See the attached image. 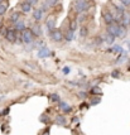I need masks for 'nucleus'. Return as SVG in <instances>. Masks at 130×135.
<instances>
[{
	"label": "nucleus",
	"mask_w": 130,
	"mask_h": 135,
	"mask_svg": "<svg viewBox=\"0 0 130 135\" xmlns=\"http://www.w3.org/2000/svg\"><path fill=\"white\" fill-rule=\"evenodd\" d=\"M90 8V4L87 0H76L75 1V9L78 14H82L85 13L86 10H89Z\"/></svg>",
	"instance_id": "1"
},
{
	"label": "nucleus",
	"mask_w": 130,
	"mask_h": 135,
	"mask_svg": "<svg viewBox=\"0 0 130 135\" xmlns=\"http://www.w3.org/2000/svg\"><path fill=\"white\" fill-rule=\"evenodd\" d=\"M22 39L25 44H30L32 42H33V33H32V30H28L25 29L23 32V35H22Z\"/></svg>",
	"instance_id": "2"
},
{
	"label": "nucleus",
	"mask_w": 130,
	"mask_h": 135,
	"mask_svg": "<svg viewBox=\"0 0 130 135\" xmlns=\"http://www.w3.org/2000/svg\"><path fill=\"white\" fill-rule=\"evenodd\" d=\"M5 37L6 39L9 42H12V43H14V42H17V32L13 29H8L5 33Z\"/></svg>",
	"instance_id": "3"
},
{
	"label": "nucleus",
	"mask_w": 130,
	"mask_h": 135,
	"mask_svg": "<svg viewBox=\"0 0 130 135\" xmlns=\"http://www.w3.org/2000/svg\"><path fill=\"white\" fill-rule=\"evenodd\" d=\"M51 37H52V39L54 42H61L63 39V34H62V32H59V30H51Z\"/></svg>",
	"instance_id": "4"
},
{
	"label": "nucleus",
	"mask_w": 130,
	"mask_h": 135,
	"mask_svg": "<svg viewBox=\"0 0 130 135\" xmlns=\"http://www.w3.org/2000/svg\"><path fill=\"white\" fill-rule=\"evenodd\" d=\"M49 56H51V51L46 47L41 48V49L38 51V57H39V58H47Z\"/></svg>",
	"instance_id": "5"
},
{
	"label": "nucleus",
	"mask_w": 130,
	"mask_h": 135,
	"mask_svg": "<svg viewBox=\"0 0 130 135\" xmlns=\"http://www.w3.org/2000/svg\"><path fill=\"white\" fill-rule=\"evenodd\" d=\"M120 22H121V25H123V27H126V25H129V24H130V13L125 12L124 14H123L121 19H120Z\"/></svg>",
	"instance_id": "6"
},
{
	"label": "nucleus",
	"mask_w": 130,
	"mask_h": 135,
	"mask_svg": "<svg viewBox=\"0 0 130 135\" xmlns=\"http://www.w3.org/2000/svg\"><path fill=\"white\" fill-rule=\"evenodd\" d=\"M58 107L62 110V111H65V112H70L72 110V107L67 102H65V101H59L58 102Z\"/></svg>",
	"instance_id": "7"
},
{
	"label": "nucleus",
	"mask_w": 130,
	"mask_h": 135,
	"mask_svg": "<svg viewBox=\"0 0 130 135\" xmlns=\"http://www.w3.org/2000/svg\"><path fill=\"white\" fill-rule=\"evenodd\" d=\"M104 20H105V22H106L109 25H110V24H114V23H115V18L112 17L111 13H105V14H104Z\"/></svg>",
	"instance_id": "8"
},
{
	"label": "nucleus",
	"mask_w": 130,
	"mask_h": 135,
	"mask_svg": "<svg viewBox=\"0 0 130 135\" xmlns=\"http://www.w3.org/2000/svg\"><path fill=\"white\" fill-rule=\"evenodd\" d=\"M15 29L18 30V32H24L25 30V23H24L23 20H18L15 23Z\"/></svg>",
	"instance_id": "9"
},
{
	"label": "nucleus",
	"mask_w": 130,
	"mask_h": 135,
	"mask_svg": "<svg viewBox=\"0 0 130 135\" xmlns=\"http://www.w3.org/2000/svg\"><path fill=\"white\" fill-rule=\"evenodd\" d=\"M33 17H34V19L36 20H41L42 17H43V10L42 9H37V10H34V13H33Z\"/></svg>",
	"instance_id": "10"
},
{
	"label": "nucleus",
	"mask_w": 130,
	"mask_h": 135,
	"mask_svg": "<svg viewBox=\"0 0 130 135\" xmlns=\"http://www.w3.org/2000/svg\"><path fill=\"white\" fill-rule=\"evenodd\" d=\"M32 33H33V35L39 37V35H42V28L39 27V25H34L33 29H32Z\"/></svg>",
	"instance_id": "11"
},
{
	"label": "nucleus",
	"mask_w": 130,
	"mask_h": 135,
	"mask_svg": "<svg viewBox=\"0 0 130 135\" xmlns=\"http://www.w3.org/2000/svg\"><path fill=\"white\" fill-rule=\"evenodd\" d=\"M54 25H56V22L53 19H48L47 23H46V27H47L48 30H53L54 29Z\"/></svg>",
	"instance_id": "12"
},
{
	"label": "nucleus",
	"mask_w": 130,
	"mask_h": 135,
	"mask_svg": "<svg viewBox=\"0 0 130 135\" xmlns=\"http://www.w3.org/2000/svg\"><path fill=\"white\" fill-rule=\"evenodd\" d=\"M56 121H57V124H58V125H66V123H67L66 118H65V116H62V115H58V116L56 118Z\"/></svg>",
	"instance_id": "13"
},
{
	"label": "nucleus",
	"mask_w": 130,
	"mask_h": 135,
	"mask_svg": "<svg viewBox=\"0 0 130 135\" xmlns=\"http://www.w3.org/2000/svg\"><path fill=\"white\" fill-rule=\"evenodd\" d=\"M22 10H23L24 13H29L30 10H32V6H30L28 3H23V4H22Z\"/></svg>",
	"instance_id": "14"
},
{
	"label": "nucleus",
	"mask_w": 130,
	"mask_h": 135,
	"mask_svg": "<svg viewBox=\"0 0 130 135\" xmlns=\"http://www.w3.org/2000/svg\"><path fill=\"white\" fill-rule=\"evenodd\" d=\"M57 1L58 0H46V3H44V5L47 6V8H49V6H53L57 4Z\"/></svg>",
	"instance_id": "15"
},
{
	"label": "nucleus",
	"mask_w": 130,
	"mask_h": 135,
	"mask_svg": "<svg viewBox=\"0 0 130 135\" xmlns=\"http://www.w3.org/2000/svg\"><path fill=\"white\" fill-rule=\"evenodd\" d=\"M73 37H75V32L70 30V32L67 33V35H66V39H67V42H71L72 39H73Z\"/></svg>",
	"instance_id": "16"
},
{
	"label": "nucleus",
	"mask_w": 130,
	"mask_h": 135,
	"mask_svg": "<svg viewBox=\"0 0 130 135\" xmlns=\"http://www.w3.org/2000/svg\"><path fill=\"white\" fill-rule=\"evenodd\" d=\"M91 94L92 95H101V88L95 86V87L91 88Z\"/></svg>",
	"instance_id": "17"
},
{
	"label": "nucleus",
	"mask_w": 130,
	"mask_h": 135,
	"mask_svg": "<svg viewBox=\"0 0 130 135\" xmlns=\"http://www.w3.org/2000/svg\"><path fill=\"white\" fill-rule=\"evenodd\" d=\"M49 99H51L52 101L59 102V95L58 94H51V95H49Z\"/></svg>",
	"instance_id": "18"
},
{
	"label": "nucleus",
	"mask_w": 130,
	"mask_h": 135,
	"mask_svg": "<svg viewBox=\"0 0 130 135\" xmlns=\"http://www.w3.org/2000/svg\"><path fill=\"white\" fill-rule=\"evenodd\" d=\"M114 39H115L114 37H111V35H109V34H107L106 37H105V39H104V41L106 42L107 44H112V43H114Z\"/></svg>",
	"instance_id": "19"
},
{
	"label": "nucleus",
	"mask_w": 130,
	"mask_h": 135,
	"mask_svg": "<svg viewBox=\"0 0 130 135\" xmlns=\"http://www.w3.org/2000/svg\"><path fill=\"white\" fill-rule=\"evenodd\" d=\"M6 9H8V6L5 4H0V15H3V14H5Z\"/></svg>",
	"instance_id": "20"
},
{
	"label": "nucleus",
	"mask_w": 130,
	"mask_h": 135,
	"mask_svg": "<svg viewBox=\"0 0 130 135\" xmlns=\"http://www.w3.org/2000/svg\"><path fill=\"white\" fill-rule=\"evenodd\" d=\"M80 35H81V37H86V35H87V28H86V27H82V28L80 29Z\"/></svg>",
	"instance_id": "21"
},
{
	"label": "nucleus",
	"mask_w": 130,
	"mask_h": 135,
	"mask_svg": "<svg viewBox=\"0 0 130 135\" xmlns=\"http://www.w3.org/2000/svg\"><path fill=\"white\" fill-rule=\"evenodd\" d=\"M78 97H81V99H85V97H87L89 96V92H86V91H80L78 94H77Z\"/></svg>",
	"instance_id": "22"
},
{
	"label": "nucleus",
	"mask_w": 130,
	"mask_h": 135,
	"mask_svg": "<svg viewBox=\"0 0 130 135\" xmlns=\"http://www.w3.org/2000/svg\"><path fill=\"white\" fill-rule=\"evenodd\" d=\"M12 20L14 22V23H17V22H18V20H19V13H14V14H13V15H12Z\"/></svg>",
	"instance_id": "23"
},
{
	"label": "nucleus",
	"mask_w": 130,
	"mask_h": 135,
	"mask_svg": "<svg viewBox=\"0 0 130 135\" xmlns=\"http://www.w3.org/2000/svg\"><path fill=\"white\" fill-rule=\"evenodd\" d=\"M99 102H100V97H95V99H92V100H91V104H90V105H97V104H99Z\"/></svg>",
	"instance_id": "24"
},
{
	"label": "nucleus",
	"mask_w": 130,
	"mask_h": 135,
	"mask_svg": "<svg viewBox=\"0 0 130 135\" xmlns=\"http://www.w3.org/2000/svg\"><path fill=\"white\" fill-rule=\"evenodd\" d=\"M76 27H77V22L76 20H73L71 23V27H70V30H72V32H75L76 30Z\"/></svg>",
	"instance_id": "25"
},
{
	"label": "nucleus",
	"mask_w": 130,
	"mask_h": 135,
	"mask_svg": "<svg viewBox=\"0 0 130 135\" xmlns=\"http://www.w3.org/2000/svg\"><path fill=\"white\" fill-rule=\"evenodd\" d=\"M111 77H114V78H118V77H120V72H119L118 70L112 71V73H111Z\"/></svg>",
	"instance_id": "26"
},
{
	"label": "nucleus",
	"mask_w": 130,
	"mask_h": 135,
	"mask_svg": "<svg viewBox=\"0 0 130 135\" xmlns=\"http://www.w3.org/2000/svg\"><path fill=\"white\" fill-rule=\"evenodd\" d=\"M27 3H28V4L32 6V5H36L37 3H38V0H27Z\"/></svg>",
	"instance_id": "27"
},
{
	"label": "nucleus",
	"mask_w": 130,
	"mask_h": 135,
	"mask_svg": "<svg viewBox=\"0 0 130 135\" xmlns=\"http://www.w3.org/2000/svg\"><path fill=\"white\" fill-rule=\"evenodd\" d=\"M70 72H71V68H70V67H65V68H63V75H68Z\"/></svg>",
	"instance_id": "28"
},
{
	"label": "nucleus",
	"mask_w": 130,
	"mask_h": 135,
	"mask_svg": "<svg viewBox=\"0 0 130 135\" xmlns=\"http://www.w3.org/2000/svg\"><path fill=\"white\" fill-rule=\"evenodd\" d=\"M120 1H121V3L124 4V5H126V6L130 5V0H120Z\"/></svg>",
	"instance_id": "29"
},
{
	"label": "nucleus",
	"mask_w": 130,
	"mask_h": 135,
	"mask_svg": "<svg viewBox=\"0 0 130 135\" xmlns=\"http://www.w3.org/2000/svg\"><path fill=\"white\" fill-rule=\"evenodd\" d=\"M8 112H9V109H5V110H4V112H3V115H6Z\"/></svg>",
	"instance_id": "30"
},
{
	"label": "nucleus",
	"mask_w": 130,
	"mask_h": 135,
	"mask_svg": "<svg viewBox=\"0 0 130 135\" xmlns=\"http://www.w3.org/2000/svg\"><path fill=\"white\" fill-rule=\"evenodd\" d=\"M1 24H3V23H1V20H0V28H1Z\"/></svg>",
	"instance_id": "31"
},
{
	"label": "nucleus",
	"mask_w": 130,
	"mask_h": 135,
	"mask_svg": "<svg viewBox=\"0 0 130 135\" xmlns=\"http://www.w3.org/2000/svg\"><path fill=\"white\" fill-rule=\"evenodd\" d=\"M1 1H3V0H0V4H1Z\"/></svg>",
	"instance_id": "32"
}]
</instances>
